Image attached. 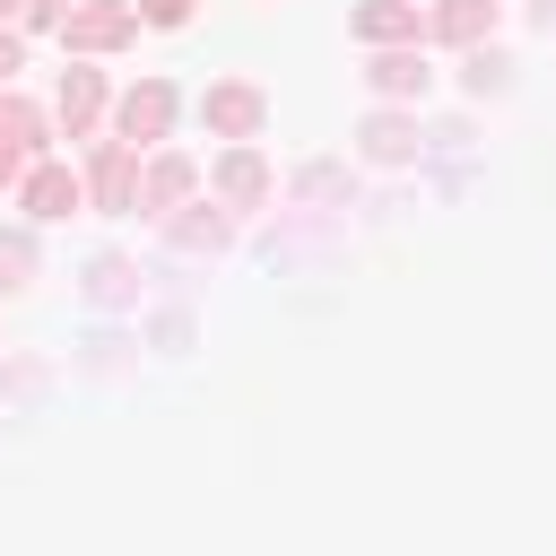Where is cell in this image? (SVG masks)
I'll return each instance as SVG.
<instances>
[{"mask_svg":"<svg viewBox=\"0 0 556 556\" xmlns=\"http://www.w3.org/2000/svg\"><path fill=\"white\" fill-rule=\"evenodd\" d=\"M96 104H104V78H96V70H70V78H61V122H70V130H87V122H96Z\"/></svg>","mask_w":556,"mask_h":556,"instance_id":"cell-9","label":"cell"},{"mask_svg":"<svg viewBox=\"0 0 556 556\" xmlns=\"http://www.w3.org/2000/svg\"><path fill=\"white\" fill-rule=\"evenodd\" d=\"M217 182H226V200H243V208H252V200H261V182H269V174H261V156H252V148H235V156H226V165H217Z\"/></svg>","mask_w":556,"mask_h":556,"instance_id":"cell-11","label":"cell"},{"mask_svg":"<svg viewBox=\"0 0 556 556\" xmlns=\"http://www.w3.org/2000/svg\"><path fill=\"white\" fill-rule=\"evenodd\" d=\"M356 35H365V43H400V35H417V0H365V9H356Z\"/></svg>","mask_w":556,"mask_h":556,"instance_id":"cell-6","label":"cell"},{"mask_svg":"<svg viewBox=\"0 0 556 556\" xmlns=\"http://www.w3.org/2000/svg\"><path fill=\"white\" fill-rule=\"evenodd\" d=\"M0 269H9V278H17V269H26V243H17V235H9V243H0Z\"/></svg>","mask_w":556,"mask_h":556,"instance_id":"cell-15","label":"cell"},{"mask_svg":"<svg viewBox=\"0 0 556 556\" xmlns=\"http://www.w3.org/2000/svg\"><path fill=\"white\" fill-rule=\"evenodd\" d=\"M130 156H139L130 139H113V148L96 156V200H104V208H130Z\"/></svg>","mask_w":556,"mask_h":556,"instance_id":"cell-8","label":"cell"},{"mask_svg":"<svg viewBox=\"0 0 556 556\" xmlns=\"http://www.w3.org/2000/svg\"><path fill=\"white\" fill-rule=\"evenodd\" d=\"M139 35V9H70L61 17V43L70 52H113V43H130Z\"/></svg>","mask_w":556,"mask_h":556,"instance_id":"cell-1","label":"cell"},{"mask_svg":"<svg viewBox=\"0 0 556 556\" xmlns=\"http://www.w3.org/2000/svg\"><path fill=\"white\" fill-rule=\"evenodd\" d=\"M139 17H148V26H182V17H191V0H139Z\"/></svg>","mask_w":556,"mask_h":556,"instance_id":"cell-14","label":"cell"},{"mask_svg":"<svg viewBox=\"0 0 556 556\" xmlns=\"http://www.w3.org/2000/svg\"><path fill=\"white\" fill-rule=\"evenodd\" d=\"M365 148H374V156H408V122H400V113H382V122L365 130Z\"/></svg>","mask_w":556,"mask_h":556,"instance_id":"cell-13","label":"cell"},{"mask_svg":"<svg viewBox=\"0 0 556 556\" xmlns=\"http://www.w3.org/2000/svg\"><path fill=\"white\" fill-rule=\"evenodd\" d=\"M35 139H43V113H35V104H17V96H0V182H17V174H26Z\"/></svg>","mask_w":556,"mask_h":556,"instance_id":"cell-3","label":"cell"},{"mask_svg":"<svg viewBox=\"0 0 556 556\" xmlns=\"http://www.w3.org/2000/svg\"><path fill=\"white\" fill-rule=\"evenodd\" d=\"M486 17H495V0H443L426 26H434L443 43H478V35H486Z\"/></svg>","mask_w":556,"mask_h":556,"instance_id":"cell-7","label":"cell"},{"mask_svg":"<svg viewBox=\"0 0 556 556\" xmlns=\"http://www.w3.org/2000/svg\"><path fill=\"white\" fill-rule=\"evenodd\" d=\"M208 130H226V139H252L261 130V87H208Z\"/></svg>","mask_w":556,"mask_h":556,"instance_id":"cell-4","label":"cell"},{"mask_svg":"<svg viewBox=\"0 0 556 556\" xmlns=\"http://www.w3.org/2000/svg\"><path fill=\"white\" fill-rule=\"evenodd\" d=\"M61 9H70V0H26V17H61Z\"/></svg>","mask_w":556,"mask_h":556,"instance_id":"cell-16","label":"cell"},{"mask_svg":"<svg viewBox=\"0 0 556 556\" xmlns=\"http://www.w3.org/2000/svg\"><path fill=\"white\" fill-rule=\"evenodd\" d=\"M182 191H191V165H182V156H156V165H148V191H139V200H148V208H174Z\"/></svg>","mask_w":556,"mask_h":556,"instance_id":"cell-12","label":"cell"},{"mask_svg":"<svg viewBox=\"0 0 556 556\" xmlns=\"http://www.w3.org/2000/svg\"><path fill=\"white\" fill-rule=\"evenodd\" d=\"M9 9H26V0H0V17H9Z\"/></svg>","mask_w":556,"mask_h":556,"instance_id":"cell-18","label":"cell"},{"mask_svg":"<svg viewBox=\"0 0 556 556\" xmlns=\"http://www.w3.org/2000/svg\"><path fill=\"white\" fill-rule=\"evenodd\" d=\"M165 122H174V87H165V78H148V87L122 96V139H130V148L165 139Z\"/></svg>","mask_w":556,"mask_h":556,"instance_id":"cell-2","label":"cell"},{"mask_svg":"<svg viewBox=\"0 0 556 556\" xmlns=\"http://www.w3.org/2000/svg\"><path fill=\"white\" fill-rule=\"evenodd\" d=\"M26 208H35V217H70V208H78V174H70V165H35V174H26Z\"/></svg>","mask_w":556,"mask_h":556,"instance_id":"cell-5","label":"cell"},{"mask_svg":"<svg viewBox=\"0 0 556 556\" xmlns=\"http://www.w3.org/2000/svg\"><path fill=\"white\" fill-rule=\"evenodd\" d=\"M9 70H17V43H9V35H0V78H9Z\"/></svg>","mask_w":556,"mask_h":556,"instance_id":"cell-17","label":"cell"},{"mask_svg":"<svg viewBox=\"0 0 556 556\" xmlns=\"http://www.w3.org/2000/svg\"><path fill=\"white\" fill-rule=\"evenodd\" d=\"M374 87H382V96H417V87H426V61H417V52H374Z\"/></svg>","mask_w":556,"mask_h":556,"instance_id":"cell-10","label":"cell"}]
</instances>
